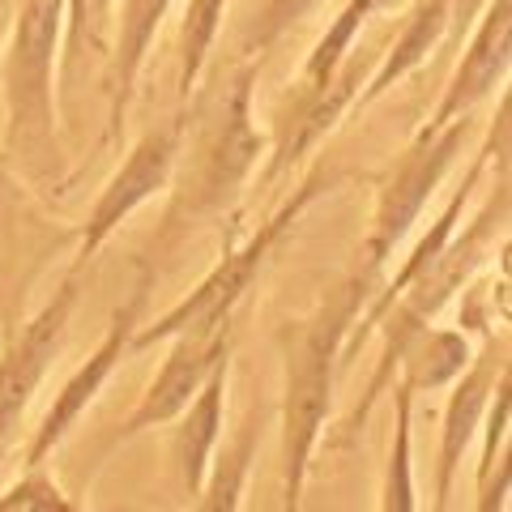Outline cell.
<instances>
[{"label": "cell", "mask_w": 512, "mask_h": 512, "mask_svg": "<svg viewBox=\"0 0 512 512\" xmlns=\"http://www.w3.org/2000/svg\"><path fill=\"white\" fill-rule=\"evenodd\" d=\"M261 77V60L235 56L222 73H201V82L180 103V154L167 184V214L158 222L150 248L137 256L154 274L163 261L180 252L184 239L205 222L227 218L244 197L252 175L269 154V133L256 124L252 94Z\"/></svg>", "instance_id": "6da1fadb"}, {"label": "cell", "mask_w": 512, "mask_h": 512, "mask_svg": "<svg viewBox=\"0 0 512 512\" xmlns=\"http://www.w3.org/2000/svg\"><path fill=\"white\" fill-rule=\"evenodd\" d=\"M60 26L64 0H18L0 39V158L47 205L73 184L56 107Z\"/></svg>", "instance_id": "7a4b0ae2"}, {"label": "cell", "mask_w": 512, "mask_h": 512, "mask_svg": "<svg viewBox=\"0 0 512 512\" xmlns=\"http://www.w3.org/2000/svg\"><path fill=\"white\" fill-rule=\"evenodd\" d=\"M376 295V282L363 274H350L316 303L308 316H295L278 329L282 350V508L299 512L303 491L312 478V461L320 440L329 436V414H333V389L346 367V338L350 325Z\"/></svg>", "instance_id": "3957f363"}, {"label": "cell", "mask_w": 512, "mask_h": 512, "mask_svg": "<svg viewBox=\"0 0 512 512\" xmlns=\"http://www.w3.org/2000/svg\"><path fill=\"white\" fill-rule=\"evenodd\" d=\"M504 239H508V167L500 171V184H495V192H487L483 210H478L466 227L457 222V231L448 235V244L440 248L436 261H431L423 274L380 312L376 329H372V333H380V359H376L372 376H367V384H363V397L355 402V410L346 414L342 431L333 440L325 436V444H350L359 436L363 423L376 414L380 397L389 393V384L397 376V363H402L406 346L419 338L427 325H436V316L457 295L470 291L474 274L487 265V256H495V244H504Z\"/></svg>", "instance_id": "277c9868"}, {"label": "cell", "mask_w": 512, "mask_h": 512, "mask_svg": "<svg viewBox=\"0 0 512 512\" xmlns=\"http://www.w3.org/2000/svg\"><path fill=\"white\" fill-rule=\"evenodd\" d=\"M380 5L384 0H346L338 18L325 26V35L316 39L295 86L286 90L274 128H269V154L261 171H256L261 184H274L278 175L299 167L346 120V111H355V99L367 77L359 69V35Z\"/></svg>", "instance_id": "5b68a950"}, {"label": "cell", "mask_w": 512, "mask_h": 512, "mask_svg": "<svg viewBox=\"0 0 512 512\" xmlns=\"http://www.w3.org/2000/svg\"><path fill=\"white\" fill-rule=\"evenodd\" d=\"M338 184H342L338 171L316 163L291 192H286L274 214L265 222H256L244 239H231V244L222 248L218 265L192 286L180 303H171V308L154 320H141L137 333H133V355L137 350H150V346H163L167 338H175V333H184V329H210V325H222V320H231V316H244V303L256 291V282H261L269 261L278 256V248L295 235L303 214H308L320 197H329Z\"/></svg>", "instance_id": "8992f818"}, {"label": "cell", "mask_w": 512, "mask_h": 512, "mask_svg": "<svg viewBox=\"0 0 512 512\" xmlns=\"http://www.w3.org/2000/svg\"><path fill=\"white\" fill-rule=\"evenodd\" d=\"M474 133V116H461L453 124L436 128V133H414V141L402 150V158L389 167V175L376 188V205H372V222L359 239L355 252V274H363L367 282L384 278V269L402 244L414 235V227L423 222L431 197L440 192V184L448 180V171L457 167L461 150Z\"/></svg>", "instance_id": "52a82bcc"}, {"label": "cell", "mask_w": 512, "mask_h": 512, "mask_svg": "<svg viewBox=\"0 0 512 512\" xmlns=\"http://www.w3.org/2000/svg\"><path fill=\"white\" fill-rule=\"evenodd\" d=\"M69 248H77V227L56 222L47 201L0 158V338L22 325L43 269Z\"/></svg>", "instance_id": "ba28073f"}, {"label": "cell", "mask_w": 512, "mask_h": 512, "mask_svg": "<svg viewBox=\"0 0 512 512\" xmlns=\"http://www.w3.org/2000/svg\"><path fill=\"white\" fill-rule=\"evenodd\" d=\"M154 282H158L154 269L137 261V278H133V286H128L124 303L111 312L99 346H94L86 355V363H77V372L56 389L52 406H47L39 427L30 431V440L22 444V466H47V461L56 457V448L73 436V427L86 419V410L99 402V393L107 389V380L116 376V367L133 355V333H137L141 320H146Z\"/></svg>", "instance_id": "9c48e42d"}, {"label": "cell", "mask_w": 512, "mask_h": 512, "mask_svg": "<svg viewBox=\"0 0 512 512\" xmlns=\"http://www.w3.org/2000/svg\"><path fill=\"white\" fill-rule=\"evenodd\" d=\"M82 265H69V274L35 316H22V325L0 338V457L18 444V431L26 427V414L35 406L47 372L64 355L73 329V312L82 299Z\"/></svg>", "instance_id": "30bf717a"}, {"label": "cell", "mask_w": 512, "mask_h": 512, "mask_svg": "<svg viewBox=\"0 0 512 512\" xmlns=\"http://www.w3.org/2000/svg\"><path fill=\"white\" fill-rule=\"evenodd\" d=\"M235 333H239V316L222 320V325H210V329H184V333H175V338H167L163 367H158L154 380L146 384L141 402L128 410V419L103 440L99 457H94V470H99L116 448L133 444L137 436H146L154 427H171L180 419V410L197 397V389L210 380L214 367L235 355Z\"/></svg>", "instance_id": "8fae6325"}, {"label": "cell", "mask_w": 512, "mask_h": 512, "mask_svg": "<svg viewBox=\"0 0 512 512\" xmlns=\"http://www.w3.org/2000/svg\"><path fill=\"white\" fill-rule=\"evenodd\" d=\"M175 154H180V111L163 124H150L141 133L128 154L120 158V167L111 171V180L103 192L94 197L86 222L77 227V248H73V265L90 269V261L107 248V239L116 235L141 205H150L154 197H163L175 171Z\"/></svg>", "instance_id": "7c38bea8"}, {"label": "cell", "mask_w": 512, "mask_h": 512, "mask_svg": "<svg viewBox=\"0 0 512 512\" xmlns=\"http://www.w3.org/2000/svg\"><path fill=\"white\" fill-rule=\"evenodd\" d=\"M508 376V329H487L483 346H474V359L461 367V376L448 384L444 414H440V448H436V508L453 504V487L461 461L478 440L483 414L491 406L495 384Z\"/></svg>", "instance_id": "4fadbf2b"}, {"label": "cell", "mask_w": 512, "mask_h": 512, "mask_svg": "<svg viewBox=\"0 0 512 512\" xmlns=\"http://www.w3.org/2000/svg\"><path fill=\"white\" fill-rule=\"evenodd\" d=\"M508 73H512V0H487L483 13L461 35V60L453 77H448L440 103L419 124V133H436V128L461 116H474L487 99L504 94Z\"/></svg>", "instance_id": "5bb4252c"}, {"label": "cell", "mask_w": 512, "mask_h": 512, "mask_svg": "<svg viewBox=\"0 0 512 512\" xmlns=\"http://www.w3.org/2000/svg\"><path fill=\"white\" fill-rule=\"evenodd\" d=\"M175 0H120L116 5V39H111V60L103 69V99H107V128L103 146H116L128 128L137 103V82L150 60L158 26L171 18Z\"/></svg>", "instance_id": "9a60e30c"}, {"label": "cell", "mask_w": 512, "mask_h": 512, "mask_svg": "<svg viewBox=\"0 0 512 512\" xmlns=\"http://www.w3.org/2000/svg\"><path fill=\"white\" fill-rule=\"evenodd\" d=\"M444 43H448V0H419V5L410 9V18L402 22V30L393 35L389 52H384L376 60V69L363 77L355 111L376 107L384 94L402 86L410 73H419Z\"/></svg>", "instance_id": "2e32d148"}, {"label": "cell", "mask_w": 512, "mask_h": 512, "mask_svg": "<svg viewBox=\"0 0 512 512\" xmlns=\"http://www.w3.org/2000/svg\"><path fill=\"white\" fill-rule=\"evenodd\" d=\"M231 367L235 359L218 363L210 380L197 389V397L180 410L175 419V436H171V457L175 470H180V483L197 495L205 483V470H210V457L222 440V427H227V389H231Z\"/></svg>", "instance_id": "e0dca14e"}, {"label": "cell", "mask_w": 512, "mask_h": 512, "mask_svg": "<svg viewBox=\"0 0 512 512\" xmlns=\"http://www.w3.org/2000/svg\"><path fill=\"white\" fill-rule=\"evenodd\" d=\"M116 5L120 0H64L60 26V82L64 94L82 86V77H99L111 60V39H116Z\"/></svg>", "instance_id": "ac0fdd59"}, {"label": "cell", "mask_w": 512, "mask_h": 512, "mask_svg": "<svg viewBox=\"0 0 512 512\" xmlns=\"http://www.w3.org/2000/svg\"><path fill=\"white\" fill-rule=\"evenodd\" d=\"M470 359H474L470 329H461V325L457 329L453 325H427L419 338L406 346V355H402V363H397L393 380L410 384L414 393H436V389H448Z\"/></svg>", "instance_id": "d6986e66"}, {"label": "cell", "mask_w": 512, "mask_h": 512, "mask_svg": "<svg viewBox=\"0 0 512 512\" xmlns=\"http://www.w3.org/2000/svg\"><path fill=\"white\" fill-rule=\"evenodd\" d=\"M256 444H261V419L248 414L244 427L235 431L231 440H218L210 470H205V483L197 491V504L205 512H235L244 504V487L256 461Z\"/></svg>", "instance_id": "ffe728a7"}, {"label": "cell", "mask_w": 512, "mask_h": 512, "mask_svg": "<svg viewBox=\"0 0 512 512\" xmlns=\"http://www.w3.org/2000/svg\"><path fill=\"white\" fill-rule=\"evenodd\" d=\"M393 440L384 457V483H380V508L384 512H414L419 508V487H414V393L410 384L393 380Z\"/></svg>", "instance_id": "44dd1931"}, {"label": "cell", "mask_w": 512, "mask_h": 512, "mask_svg": "<svg viewBox=\"0 0 512 512\" xmlns=\"http://www.w3.org/2000/svg\"><path fill=\"white\" fill-rule=\"evenodd\" d=\"M231 0H188L184 5V22H180V77H175V90H180V103L192 94V86L201 82V73L210 69L218 30H222V13H227Z\"/></svg>", "instance_id": "7402d4cb"}, {"label": "cell", "mask_w": 512, "mask_h": 512, "mask_svg": "<svg viewBox=\"0 0 512 512\" xmlns=\"http://www.w3.org/2000/svg\"><path fill=\"white\" fill-rule=\"evenodd\" d=\"M316 5L320 0H261V9L252 13V22L244 26V35H239V52L235 56L265 60Z\"/></svg>", "instance_id": "603a6c76"}, {"label": "cell", "mask_w": 512, "mask_h": 512, "mask_svg": "<svg viewBox=\"0 0 512 512\" xmlns=\"http://www.w3.org/2000/svg\"><path fill=\"white\" fill-rule=\"evenodd\" d=\"M0 512H82V500H73L47 466H22L9 487H0Z\"/></svg>", "instance_id": "cb8c5ba5"}, {"label": "cell", "mask_w": 512, "mask_h": 512, "mask_svg": "<svg viewBox=\"0 0 512 512\" xmlns=\"http://www.w3.org/2000/svg\"><path fill=\"white\" fill-rule=\"evenodd\" d=\"M508 414H512V402H508V376L495 384V393H491V406L483 414V453H478V470H474V491L487 483L491 470L500 466V461L508 457L504 453V444H508Z\"/></svg>", "instance_id": "d4e9b609"}, {"label": "cell", "mask_w": 512, "mask_h": 512, "mask_svg": "<svg viewBox=\"0 0 512 512\" xmlns=\"http://www.w3.org/2000/svg\"><path fill=\"white\" fill-rule=\"evenodd\" d=\"M487 0H448V43H457L470 30V22L483 13Z\"/></svg>", "instance_id": "484cf974"}, {"label": "cell", "mask_w": 512, "mask_h": 512, "mask_svg": "<svg viewBox=\"0 0 512 512\" xmlns=\"http://www.w3.org/2000/svg\"><path fill=\"white\" fill-rule=\"evenodd\" d=\"M9 18H13V5L9 0H0V39H5V30H9Z\"/></svg>", "instance_id": "4316f807"}, {"label": "cell", "mask_w": 512, "mask_h": 512, "mask_svg": "<svg viewBox=\"0 0 512 512\" xmlns=\"http://www.w3.org/2000/svg\"><path fill=\"white\" fill-rule=\"evenodd\" d=\"M0 466H5V457H0Z\"/></svg>", "instance_id": "83f0119b"}]
</instances>
